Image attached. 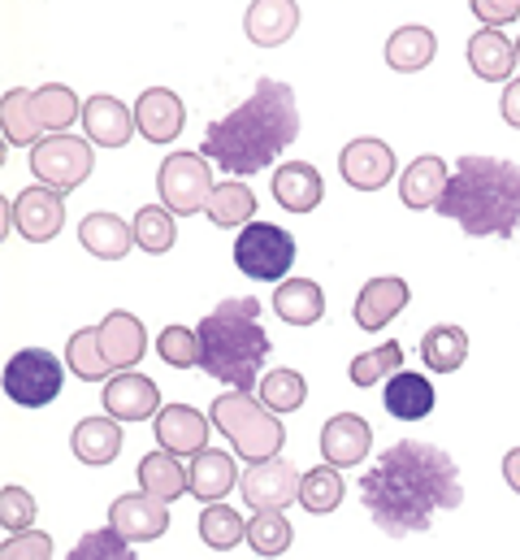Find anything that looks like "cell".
<instances>
[{
  "instance_id": "obj_1",
  "label": "cell",
  "mask_w": 520,
  "mask_h": 560,
  "mask_svg": "<svg viewBox=\"0 0 520 560\" xmlns=\"http://www.w3.org/2000/svg\"><path fill=\"white\" fill-rule=\"evenodd\" d=\"M361 500L387 539L425 535L438 513H451L464 504L460 465L434 443H416V439L390 443L365 469Z\"/></svg>"
},
{
  "instance_id": "obj_2",
  "label": "cell",
  "mask_w": 520,
  "mask_h": 560,
  "mask_svg": "<svg viewBox=\"0 0 520 560\" xmlns=\"http://www.w3.org/2000/svg\"><path fill=\"white\" fill-rule=\"evenodd\" d=\"M295 140H299V109H295L291 83L257 79V92L239 109L209 122L200 152L222 174L252 178L260 170H269L277 161V152H286Z\"/></svg>"
},
{
  "instance_id": "obj_3",
  "label": "cell",
  "mask_w": 520,
  "mask_h": 560,
  "mask_svg": "<svg viewBox=\"0 0 520 560\" xmlns=\"http://www.w3.org/2000/svg\"><path fill=\"white\" fill-rule=\"evenodd\" d=\"M473 240H512L520 231V165L504 156H460L438 205Z\"/></svg>"
},
{
  "instance_id": "obj_4",
  "label": "cell",
  "mask_w": 520,
  "mask_h": 560,
  "mask_svg": "<svg viewBox=\"0 0 520 560\" xmlns=\"http://www.w3.org/2000/svg\"><path fill=\"white\" fill-rule=\"evenodd\" d=\"M196 330H200V370H209V378H217L222 387L252 392L260 383V365L269 357V335L260 326L257 295L222 300Z\"/></svg>"
},
{
  "instance_id": "obj_5",
  "label": "cell",
  "mask_w": 520,
  "mask_h": 560,
  "mask_svg": "<svg viewBox=\"0 0 520 560\" xmlns=\"http://www.w3.org/2000/svg\"><path fill=\"white\" fill-rule=\"evenodd\" d=\"M209 418L231 439L235 456H244L248 465H260V460L277 456L282 443H286V425L277 421V413H269L260 405V396H252V392H235V387L222 392L209 405Z\"/></svg>"
},
{
  "instance_id": "obj_6",
  "label": "cell",
  "mask_w": 520,
  "mask_h": 560,
  "mask_svg": "<svg viewBox=\"0 0 520 560\" xmlns=\"http://www.w3.org/2000/svg\"><path fill=\"white\" fill-rule=\"evenodd\" d=\"M92 165H96V152H92V140H79L70 131L61 136H44V140L31 148V174L52 187V191H74L92 178Z\"/></svg>"
},
{
  "instance_id": "obj_7",
  "label": "cell",
  "mask_w": 520,
  "mask_h": 560,
  "mask_svg": "<svg viewBox=\"0 0 520 560\" xmlns=\"http://www.w3.org/2000/svg\"><path fill=\"white\" fill-rule=\"evenodd\" d=\"M213 174H209V156L204 152H169L156 170V191L161 205L178 218V213H204L209 196H213Z\"/></svg>"
},
{
  "instance_id": "obj_8",
  "label": "cell",
  "mask_w": 520,
  "mask_h": 560,
  "mask_svg": "<svg viewBox=\"0 0 520 560\" xmlns=\"http://www.w3.org/2000/svg\"><path fill=\"white\" fill-rule=\"evenodd\" d=\"M61 383H66V365L44 348H22L4 365V396L22 409L52 405L61 396Z\"/></svg>"
},
{
  "instance_id": "obj_9",
  "label": "cell",
  "mask_w": 520,
  "mask_h": 560,
  "mask_svg": "<svg viewBox=\"0 0 520 560\" xmlns=\"http://www.w3.org/2000/svg\"><path fill=\"white\" fill-rule=\"evenodd\" d=\"M235 266L257 282H282L295 266V235L273 222H248L235 240Z\"/></svg>"
},
{
  "instance_id": "obj_10",
  "label": "cell",
  "mask_w": 520,
  "mask_h": 560,
  "mask_svg": "<svg viewBox=\"0 0 520 560\" xmlns=\"http://www.w3.org/2000/svg\"><path fill=\"white\" fill-rule=\"evenodd\" d=\"M299 482H304V474L291 460L269 456L239 478V491L257 513H286V504H299Z\"/></svg>"
},
{
  "instance_id": "obj_11",
  "label": "cell",
  "mask_w": 520,
  "mask_h": 560,
  "mask_svg": "<svg viewBox=\"0 0 520 560\" xmlns=\"http://www.w3.org/2000/svg\"><path fill=\"white\" fill-rule=\"evenodd\" d=\"M61 226H66V200H61V191L35 183V187H26V191L13 196V231L22 240L48 244V240L61 235Z\"/></svg>"
},
{
  "instance_id": "obj_12",
  "label": "cell",
  "mask_w": 520,
  "mask_h": 560,
  "mask_svg": "<svg viewBox=\"0 0 520 560\" xmlns=\"http://www.w3.org/2000/svg\"><path fill=\"white\" fill-rule=\"evenodd\" d=\"M339 174L356 191H382L394 178V148L378 136H361L339 152Z\"/></svg>"
},
{
  "instance_id": "obj_13",
  "label": "cell",
  "mask_w": 520,
  "mask_h": 560,
  "mask_svg": "<svg viewBox=\"0 0 520 560\" xmlns=\"http://www.w3.org/2000/svg\"><path fill=\"white\" fill-rule=\"evenodd\" d=\"M109 526L130 539V544H152L169 530V504L147 495V491H130V495H118L114 509H109Z\"/></svg>"
},
{
  "instance_id": "obj_14",
  "label": "cell",
  "mask_w": 520,
  "mask_h": 560,
  "mask_svg": "<svg viewBox=\"0 0 520 560\" xmlns=\"http://www.w3.org/2000/svg\"><path fill=\"white\" fill-rule=\"evenodd\" d=\"M101 400H105V413L118 421L156 418V413L165 409V405H161V387H156L147 374H139V370H118V374L105 383Z\"/></svg>"
},
{
  "instance_id": "obj_15",
  "label": "cell",
  "mask_w": 520,
  "mask_h": 560,
  "mask_svg": "<svg viewBox=\"0 0 520 560\" xmlns=\"http://www.w3.org/2000/svg\"><path fill=\"white\" fill-rule=\"evenodd\" d=\"M134 127L147 143H174L187 127V109L178 101V92L169 88H147L134 101Z\"/></svg>"
},
{
  "instance_id": "obj_16",
  "label": "cell",
  "mask_w": 520,
  "mask_h": 560,
  "mask_svg": "<svg viewBox=\"0 0 520 560\" xmlns=\"http://www.w3.org/2000/svg\"><path fill=\"white\" fill-rule=\"evenodd\" d=\"M374 452V430L361 413H334L321 430V456L334 469H352Z\"/></svg>"
},
{
  "instance_id": "obj_17",
  "label": "cell",
  "mask_w": 520,
  "mask_h": 560,
  "mask_svg": "<svg viewBox=\"0 0 520 560\" xmlns=\"http://www.w3.org/2000/svg\"><path fill=\"white\" fill-rule=\"evenodd\" d=\"M209 425L213 418H204L200 409H191V405H165L156 421H152V430H156V443L165 447V452H174V456H196V452H204L209 447Z\"/></svg>"
},
{
  "instance_id": "obj_18",
  "label": "cell",
  "mask_w": 520,
  "mask_h": 560,
  "mask_svg": "<svg viewBox=\"0 0 520 560\" xmlns=\"http://www.w3.org/2000/svg\"><path fill=\"white\" fill-rule=\"evenodd\" d=\"M187 474H191V495H196L200 504H217V500H226L231 491H239V465H235V452L204 447V452L191 456Z\"/></svg>"
},
{
  "instance_id": "obj_19",
  "label": "cell",
  "mask_w": 520,
  "mask_h": 560,
  "mask_svg": "<svg viewBox=\"0 0 520 560\" xmlns=\"http://www.w3.org/2000/svg\"><path fill=\"white\" fill-rule=\"evenodd\" d=\"M273 200L286 209V213H312L326 196V183H321V170L308 165V161H286L273 170Z\"/></svg>"
},
{
  "instance_id": "obj_20",
  "label": "cell",
  "mask_w": 520,
  "mask_h": 560,
  "mask_svg": "<svg viewBox=\"0 0 520 560\" xmlns=\"http://www.w3.org/2000/svg\"><path fill=\"white\" fill-rule=\"evenodd\" d=\"M101 348H105L114 374H118V370H134V365L143 361V352H147V330H143V322H139L134 313L114 308V313L101 322Z\"/></svg>"
},
{
  "instance_id": "obj_21",
  "label": "cell",
  "mask_w": 520,
  "mask_h": 560,
  "mask_svg": "<svg viewBox=\"0 0 520 560\" xmlns=\"http://www.w3.org/2000/svg\"><path fill=\"white\" fill-rule=\"evenodd\" d=\"M299 26V4L295 0H252L244 13V31L257 48H282Z\"/></svg>"
},
{
  "instance_id": "obj_22",
  "label": "cell",
  "mask_w": 520,
  "mask_h": 560,
  "mask_svg": "<svg viewBox=\"0 0 520 560\" xmlns=\"http://www.w3.org/2000/svg\"><path fill=\"white\" fill-rule=\"evenodd\" d=\"M83 127H87V140L101 143V148H122L139 131L134 109H127L118 96H105V92L83 101Z\"/></svg>"
},
{
  "instance_id": "obj_23",
  "label": "cell",
  "mask_w": 520,
  "mask_h": 560,
  "mask_svg": "<svg viewBox=\"0 0 520 560\" xmlns=\"http://www.w3.org/2000/svg\"><path fill=\"white\" fill-rule=\"evenodd\" d=\"M407 282L387 275V279H369L356 295V326L361 330H382L387 322H394L407 308Z\"/></svg>"
},
{
  "instance_id": "obj_24",
  "label": "cell",
  "mask_w": 520,
  "mask_h": 560,
  "mask_svg": "<svg viewBox=\"0 0 520 560\" xmlns=\"http://www.w3.org/2000/svg\"><path fill=\"white\" fill-rule=\"evenodd\" d=\"M517 44L499 31V26H482L469 39V70L486 83H504L508 74H517Z\"/></svg>"
},
{
  "instance_id": "obj_25",
  "label": "cell",
  "mask_w": 520,
  "mask_h": 560,
  "mask_svg": "<svg viewBox=\"0 0 520 560\" xmlns=\"http://www.w3.org/2000/svg\"><path fill=\"white\" fill-rule=\"evenodd\" d=\"M447 183H451V170L442 156H416L399 178V196L407 209H438L447 196Z\"/></svg>"
},
{
  "instance_id": "obj_26",
  "label": "cell",
  "mask_w": 520,
  "mask_h": 560,
  "mask_svg": "<svg viewBox=\"0 0 520 560\" xmlns=\"http://www.w3.org/2000/svg\"><path fill=\"white\" fill-rule=\"evenodd\" d=\"M79 244L92 253V257H101V261H122L130 248H134V226L122 222L118 213H87L83 222H79Z\"/></svg>"
},
{
  "instance_id": "obj_27",
  "label": "cell",
  "mask_w": 520,
  "mask_h": 560,
  "mask_svg": "<svg viewBox=\"0 0 520 560\" xmlns=\"http://www.w3.org/2000/svg\"><path fill=\"white\" fill-rule=\"evenodd\" d=\"M382 405L390 418L399 421H421L434 413V383L416 370H399L394 378L382 383Z\"/></svg>"
},
{
  "instance_id": "obj_28",
  "label": "cell",
  "mask_w": 520,
  "mask_h": 560,
  "mask_svg": "<svg viewBox=\"0 0 520 560\" xmlns=\"http://www.w3.org/2000/svg\"><path fill=\"white\" fill-rule=\"evenodd\" d=\"M70 447L83 465H96V469L114 465L118 452H122V421L109 418V413L105 418H83L70 434Z\"/></svg>"
},
{
  "instance_id": "obj_29",
  "label": "cell",
  "mask_w": 520,
  "mask_h": 560,
  "mask_svg": "<svg viewBox=\"0 0 520 560\" xmlns=\"http://www.w3.org/2000/svg\"><path fill=\"white\" fill-rule=\"evenodd\" d=\"M139 491H147V495H156V500L169 504L178 495H191V474H187V465L174 452L156 447V452H147L139 460Z\"/></svg>"
},
{
  "instance_id": "obj_30",
  "label": "cell",
  "mask_w": 520,
  "mask_h": 560,
  "mask_svg": "<svg viewBox=\"0 0 520 560\" xmlns=\"http://www.w3.org/2000/svg\"><path fill=\"white\" fill-rule=\"evenodd\" d=\"M273 313L286 326H317L326 317V291L312 279H286L273 291Z\"/></svg>"
},
{
  "instance_id": "obj_31",
  "label": "cell",
  "mask_w": 520,
  "mask_h": 560,
  "mask_svg": "<svg viewBox=\"0 0 520 560\" xmlns=\"http://www.w3.org/2000/svg\"><path fill=\"white\" fill-rule=\"evenodd\" d=\"M209 222L222 226V231H244L248 222H257V191L239 178H222L204 205Z\"/></svg>"
},
{
  "instance_id": "obj_32",
  "label": "cell",
  "mask_w": 520,
  "mask_h": 560,
  "mask_svg": "<svg viewBox=\"0 0 520 560\" xmlns=\"http://www.w3.org/2000/svg\"><path fill=\"white\" fill-rule=\"evenodd\" d=\"M66 365H70V374L83 378V383H109V378H114V365H109V357H105V348H101V326H83V330L70 335V343H66Z\"/></svg>"
},
{
  "instance_id": "obj_33",
  "label": "cell",
  "mask_w": 520,
  "mask_h": 560,
  "mask_svg": "<svg viewBox=\"0 0 520 560\" xmlns=\"http://www.w3.org/2000/svg\"><path fill=\"white\" fill-rule=\"evenodd\" d=\"M434 52H438V39H434L429 26H399L387 39V66L399 74L425 70L434 61Z\"/></svg>"
},
{
  "instance_id": "obj_34",
  "label": "cell",
  "mask_w": 520,
  "mask_h": 560,
  "mask_svg": "<svg viewBox=\"0 0 520 560\" xmlns=\"http://www.w3.org/2000/svg\"><path fill=\"white\" fill-rule=\"evenodd\" d=\"M0 127H4V140L9 143H31L35 148V143L44 140V127H39V114H35V92H26V88L4 92Z\"/></svg>"
},
{
  "instance_id": "obj_35",
  "label": "cell",
  "mask_w": 520,
  "mask_h": 560,
  "mask_svg": "<svg viewBox=\"0 0 520 560\" xmlns=\"http://www.w3.org/2000/svg\"><path fill=\"white\" fill-rule=\"evenodd\" d=\"M464 357H469V335H464L460 326H434V330H425V339H421V361H425V370H434V374H456V370L464 365Z\"/></svg>"
},
{
  "instance_id": "obj_36",
  "label": "cell",
  "mask_w": 520,
  "mask_h": 560,
  "mask_svg": "<svg viewBox=\"0 0 520 560\" xmlns=\"http://www.w3.org/2000/svg\"><path fill=\"white\" fill-rule=\"evenodd\" d=\"M257 396L269 413L282 418V413L304 409V400H308V383H304L299 370H269V374L257 383Z\"/></svg>"
},
{
  "instance_id": "obj_37",
  "label": "cell",
  "mask_w": 520,
  "mask_h": 560,
  "mask_svg": "<svg viewBox=\"0 0 520 560\" xmlns=\"http://www.w3.org/2000/svg\"><path fill=\"white\" fill-rule=\"evenodd\" d=\"M35 114L48 136H61L74 118H83V101L66 83H44V88H35Z\"/></svg>"
},
{
  "instance_id": "obj_38",
  "label": "cell",
  "mask_w": 520,
  "mask_h": 560,
  "mask_svg": "<svg viewBox=\"0 0 520 560\" xmlns=\"http://www.w3.org/2000/svg\"><path fill=\"white\" fill-rule=\"evenodd\" d=\"M343 474L334 469V465H317V469H308L304 474V482H299V504H304V513H312V517H326V513H334L339 504H343Z\"/></svg>"
},
{
  "instance_id": "obj_39",
  "label": "cell",
  "mask_w": 520,
  "mask_h": 560,
  "mask_svg": "<svg viewBox=\"0 0 520 560\" xmlns=\"http://www.w3.org/2000/svg\"><path fill=\"white\" fill-rule=\"evenodd\" d=\"M200 539H204L213 552H231V548H239V544L248 539V522H244L226 500L204 504V513H200Z\"/></svg>"
},
{
  "instance_id": "obj_40",
  "label": "cell",
  "mask_w": 520,
  "mask_h": 560,
  "mask_svg": "<svg viewBox=\"0 0 520 560\" xmlns=\"http://www.w3.org/2000/svg\"><path fill=\"white\" fill-rule=\"evenodd\" d=\"M403 370V343L387 339L382 348H369V352H356L347 374H352V387H382L387 378H394Z\"/></svg>"
},
{
  "instance_id": "obj_41",
  "label": "cell",
  "mask_w": 520,
  "mask_h": 560,
  "mask_svg": "<svg viewBox=\"0 0 520 560\" xmlns=\"http://www.w3.org/2000/svg\"><path fill=\"white\" fill-rule=\"evenodd\" d=\"M134 244L143 248V253H152V257H161V253H169L174 248V240H178V226H174V213L165 209V205H143L139 213H134Z\"/></svg>"
},
{
  "instance_id": "obj_42",
  "label": "cell",
  "mask_w": 520,
  "mask_h": 560,
  "mask_svg": "<svg viewBox=\"0 0 520 560\" xmlns=\"http://www.w3.org/2000/svg\"><path fill=\"white\" fill-rule=\"evenodd\" d=\"M295 544V526L286 522V513H252L248 517V548L257 557H282Z\"/></svg>"
},
{
  "instance_id": "obj_43",
  "label": "cell",
  "mask_w": 520,
  "mask_h": 560,
  "mask_svg": "<svg viewBox=\"0 0 520 560\" xmlns=\"http://www.w3.org/2000/svg\"><path fill=\"white\" fill-rule=\"evenodd\" d=\"M156 352L169 370H196L200 365V330L191 326H165L156 335Z\"/></svg>"
},
{
  "instance_id": "obj_44",
  "label": "cell",
  "mask_w": 520,
  "mask_h": 560,
  "mask_svg": "<svg viewBox=\"0 0 520 560\" xmlns=\"http://www.w3.org/2000/svg\"><path fill=\"white\" fill-rule=\"evenodd\" d=\"M66 560H134V544L122 539L114 526H101V530H87Z\"/></svg>"
},
{
  "instance_id": "obj_45",
  "label": "cell",
  "mask_w": 520,
  "mask_h": 560,
  "mask_svg": "<svg viewBox=\"0 0 520 560\" xmlns=\"http://www.w3.org/2000/svg\"><path fill=\"white\" fill-rule=\"evenodd\" d=\"M35 495L31 491H22V487H4L0 491V526L9 530V535H26V530H35Z\"/></svg>"
},
{
  "instance_id": "obj_46",
  "label": "cell",
  "mask_w": 520,
  "mask_h": 560,
  "mask_svg": "<svg viewBox=\"0 0 520 560\" xmlns=\"http://www.w3.org/2000/svg\"><path fill=\"white\" fill-rule=\"evenodd\" d=\"M0 560H52V539L44 530H26V535H9Z\"/></svg>"
},
{
  "instance_id": "obj_47",
  "label": "cell",
  "mask_w": 520,
  "mask_h": 560,
  "mask_svg": "<svg viewBox=\"0 0 520 560\" xmlns=\"http://www.w3.org/2000/svg\"><path fill=\"white\" fill-rule=\"evenodd\" d=\"M469 9L482 18V26H508L520 18V0H469Z\"/></svg>"
},
{
  "instance_id": "obj_48",
  "label": "cell",
  "mask_w": 520,
  "mask_h": 560,
  "mask_svg": "<svg viewBox=\"0 0 520 560\" xmlns=\"http://www.w3.org/2000/svg\"><path fill=\"white\" fill-rule=\"evenodd\" d=\"M504 122L520 131V74L508 79V88H504Z\"/></svg>"
},
{
  "instance_id": "obj_49",
  "label": "cell",
  "mask_w": 520,
  "mask_h": 560,
  "mask_svg": "<svg viewBox=\"0 0 520 560\" xmlns=\"http://www.w3.org/2000/svg\"><path fill=\"white\" fill-rule=\"evenodd\" d=\"M504 482L520 495V447H512V452L504 456Z\"/></svg>"
},
{
  "instance_id": "obj_50",
  "label": "cell",
  "mask_w": 520,
  "mask_h": 560,
  "mask_svg": "<svg viewBox=\"0 0 520 560\" xmlns=\"http://www.w3.org/2000/svg\"><path fill=\"white\" fill-rule=\"evenodd\" d=\"M517 61H520V39H517Z\"/></svg>"
}]
</instances>
